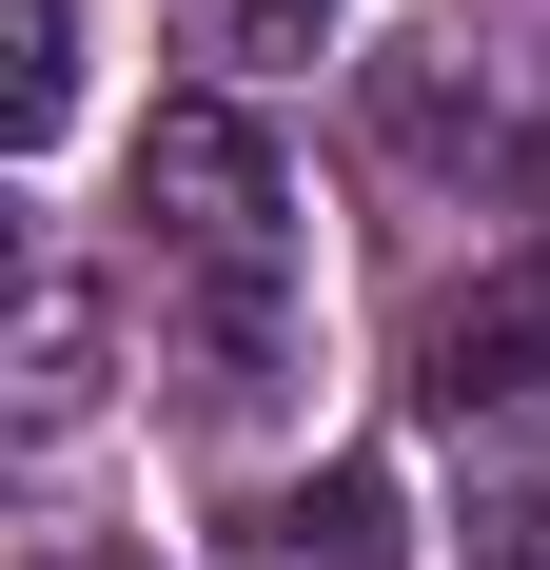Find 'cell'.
<instances>
[{
	"instance_id": "obj_1",
	"label": "cell",
	"mask_w": 550,
	"mask_h": 570,
	"mask_svg": "<svg viewBox=\"0 0 550 570\" xmlns=\"http://www.w3.org/2000/svg\"><path fill=\"white\" fill-rule=\"evenodd\" d=\"M138 217H158V256H177V276L217 295V335L256 354V335H275V276H295V236H275V158H256V118L177 99L158 138H138Z\"/></svg>"
},
{
	"instance_id": "obj_2",
	"label": "cell",
	"mask_w": 550,
	"mask_h": 570,
	"mask_svg": "<svg viewBox=\"0 0 550 570\" xmlns=\"http://www.w3.org/2000/svg\"><path fill=\"white\" fill-rule=\"evenodd\" d=\"M433 433H452V472H472V531L531 570L550 551V354L511 335V315H452L433 335Z\"/></svg>"
},
{
	"instance_id": "obj_3",
	"label": "cell",
	"mask_w": 550,
	"mask_h": 570,
	"mask_svg": "<svg viewBox=\"0 0 550 570\" xmlns=\"http://www.w3.org/2000/svg\"><path fill=\"white\" fill-rule=\"evenodd\" d=\"M59 118H79V0H0V138L40 158Z\"/></svg>"
},
{
	"instance_id": "obj_4",
	"label": "cell",
	"mask_w": 550,
	"mask_h": 570,
	"mask_svg": "<svg viewBox=\"0 0 550 570\" xmlns=\"http://www.w3.org/2000/svg\"><path fill=\"white\" fill-rule=\"evenodd\" d=\"M374 531H393V492H374V472H334V492H295V512H275V570H393Z\"/></svg>"
},
{
	"instance_id": "obj_5",
	"label": "cell",
	"mask_w": 550,
	"mask_h": 570,
	"mask_svg": "<svg viewBox=\"0 0 550 570\" xmlns=\"http://www.w3.org/2000/svg\"><path fill=\"white\" fill-rule=\"evenodd\" d=\"M197 40L256 59V79H295V59H334V0H197Z\"/></svg>"
},
{
	"instance_id": "obj_6",
	"label": "cell",
	"mask_w": 550,
	"mask_h": 570,
	"mask_svg": "<svg viewBox=\"0 0 550 570\" xmlns=\"http://www.w3.org/2000/svg\"><path fill=\"white\" fill-rule=\"evenodd\" d=\"M492 315H511V335H531V354H550V236H531V276H511V295H492Z\"/></svg>"
},
{
	"instance_id": "obj_7",
	"label": "cell",
	"mask_w": 550,
	"mask_h": 570,
	"mask_svg": "<svg viewBox=\"0 0 550 570\" xmlns=\"http://www.w3.org/2000/svg\"><path fill=\"white\" fill-rule=\"evenodd\" d=\"M531 570H550V551H531Z\"/></svg>"
}]
</instances>
